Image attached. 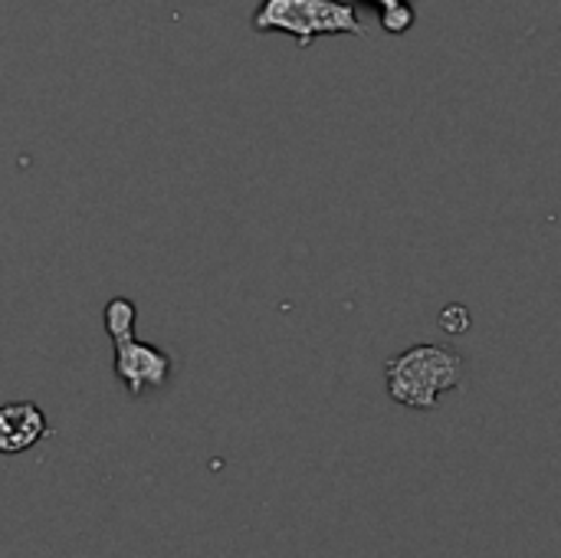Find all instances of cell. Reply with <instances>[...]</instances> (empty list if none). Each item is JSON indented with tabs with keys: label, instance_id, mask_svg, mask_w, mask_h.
<instances>
[{
	"label": "cell",
	"instance_id": "cell-1",
	"mask_svg": "<svg viewBox=\"0 0 561 558\" xmlns=\"http://www.w3.org/2000/svg\"><path fill=\"white\" fill-rule=\"evenodd\" d=\"M385 382L394 405L411 411H434L447 391L460 388L463 358L454 349L421 342L385 362Z\"/></svg>",
	"mask_w": 561,
	"mask_h": 558
},
{
	"label": "cell",
	"instance_id": "cell-2",
	"mask_svg": "<svg viewBox=\"0 0 561 558\" xmlns=\"http://www.w3.org/2000/svg\"><path fill=\"white\" fill-rule=\"evenodd\" d=\"M256 33H286L299 49H309L319 36H365L352 0H263L253 13Z\"/></svg>",
	"mask_w": 561,
	"mask_h": 558
},
{
	"label": "cell",
	"instance_id": "cell-3",
	"mask_svg": "<svg viewBox=\"0 0 561 558\" xmlns=\"http://www.w3.org/2000/svg\"><path fill=\"white\" fill-rule=\"evenodd\" d=\"M112 345H115V375L128 388L131 398H141L145 391L168 385V378H171V355L168 352H161L148 342H138L135 335L118 339Z\"/></svg>",
	"mask_w": 561,
	"mask_h": 558
},
{
	"label": "cell",
	"instance_id": "cell-4",
	"mask_svg": "<svg viewBox=\"0 0 561 558\" xmlns=\"http://www.w3.org/2000/svg\"><path fill=\"white\" fill-rule=\"evenodd\" d=\"M49 434L46 414L33 401H13L0 411V451L23 454Z\"/></svg>",
	"mask_w": 561,
	"mask_h": 558
},
{
	"label": "cell",
	"instance_id": "cell-5",
	"mask_svg": "<svg viewBox=\"0 0 561 558\" xmlns=\"http://www.w3.org/2000/svg\"><path fill=\"white\" fill-rule=\"evenodd\" d=\"M135 303H128L125 296H115V299H108L105 303V309H102V322H105V332H108V339L112 342H118V339H128V335H135Z\"/></svg>",
	"mask_w": 561,
	"mask_h": 558
},
{
	"label": "cell",
	"instance_id": "cell-6",
	"mask_svg": "<svg viewBox=\"0 0 561 558\" xmlns=\"http://www.w3.org/2000/svg\"><path fill=\"white\" fill-rule=\"evenodd\" d=\"M371 3H378V7H381V20H385V26H388V23H391V16H394L391 10H408V7H404V0H371ZM408 13H411V10H408Z\"/></svg>",
	"mask_w": 561,
	"mask_h": 558
}]
</instances>
